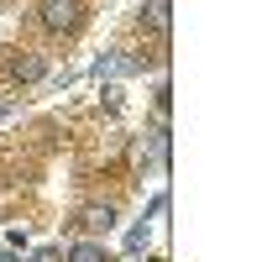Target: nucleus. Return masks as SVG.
<instances>
[{
  "mask_svg": "<svg viewBox=\"0 0 262 262\" xmlns=\"http://www.w3.org/2000/svg\"><path fill=\"white\" fill-rule=\"evenodd\" d=\"M79 226L90 231V236H100V231H116V205H90L79 215Z\"/></svg>",
  "mask_w": 262,
  "mask_h": 262,
  "instance_id": "20e7f679",
  "label": "nucleus"
},
{
  "mask_svg": "<svg viewBox=\"0 0 262 262\" xmlns=\"http://www.w3.org/2000/svg\"><path fill=\"white\" fill-rule=\"evenodd\" d=\"M0 69H6L16 84H37L42 74H48V58H42V53H32V48H11L6 58H0Z\"/></svg>",
  "mask_w": 262,
  "mask_h": 262,
  "instance_id": "f03ea898",
  "label": "nucleus"
},
{
  "mask_svg": "<svg viewBox=\"0 0 262 262\" xmlns=\"http://www.w3.org/2000/svg\"><path fill=\"white\" fill-rule=\"evenodd\" d=\"M142 69H147V63H142V58H131V53H121V48L95 58V79H137Z\"/></svg>",
  "mask_w": 262,
  "mask_h": 262,
  "instance_id": "7ed1b4c3",
  "label": "nucleus"
},
{
  "mask_svg": "<svg viewBox=\"0 0 262 262\" xmlns=\"http://www.w3.org/2000/svg\"><path fill=\"white\" fill-rule=\"evenodd\" d=\"M37 21H42V27H48V32L69 37V32H79V21H84V6H79V0H42Z\"/></svg>",
  "mask_w": 262,
  "mask_h": 262,
  "instance_id": "f257e3e1",
  "label": "nucleus"
},
{
  "mask_svg": "<svg viewBox=\"0 0 262 262\" xmlns=\"http://www.w3.org/2000/svg\"><path fill=\"white\" fill-rule=\"evenodd\" d=\"M168 11H173L168 0H152V6L142 11V27H152V32H168Z\"/></svg>",
  "mask_w": 262,
  "mask_h": 262,
  "instance_id": "39448f33",
  "label": "nucleus"
},
{
  "mask_svg": "<svg viewBox=\"0 0 262 262\" xmlns=\"http://www.w3.org/2000/svg\"><path fill=\"white\" fill-rule=\"evenodd\" d=\"M69 262H111V257H105L100 242H79V247H69Z\"/></svg>",
  "mask_w": 262,
  "mask_h": 262,
  "instance_id": "423d86ee",
  "label": "nucleus"
},
{
  "mask_svg": "<svg viewBox=\"0 0 262 262\" xmlns=\"http://www.w3.org/2000/svg\"><path fill=\"white\" fill-rule=\"evenodd\" d=\"M142 242H147V221H137V226H131V231H126V252H137Z\"/></svg>",
  "mask_w": 262,
  "mask_h": 262,
  "instance_id": "0eeeda50",
  "label": "nucleus"
},
{
  "mask_svg": "<svg viewBox=\"0 0 262 262\" xmlns=\"http://www.w3.org/2000/svg\"><path fill=\"white\" fill-rule=\"evenodd\" d=\"M32 262H63V247H37Z\"/></svg>",
  "mask_w": 262,
  "mask_h": 262,
  "instance_id": "6e6552de",
  "label": "nucleus"
}]
</instances>
